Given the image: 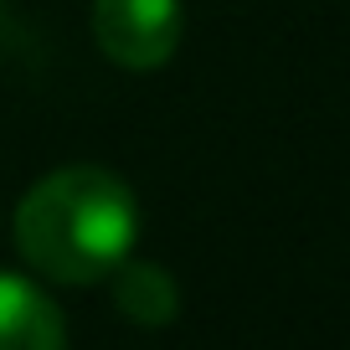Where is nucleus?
<instances>
[{
	"instance_id": "f257e3e1",
	"label": "nucleus",
	"mask_w": 350,
	"mask_h": 350,
	"mask_svg": "<svg viewBox=\"0 0 350 350\" xmlns=\"http://www.w3.org/2000/svg\"><path fill=\"white\" fill-rule=\"evenodd\" d=\"M139 201L103 165H67L26 191L16 211V247L57 284H98L129 258Z\"/></svg>"
},
{
	"instance_id": "f03ea898",
	"label": "nucleus",
	"mask_w": 350,
	"mask_h": 350,
	"mask_svg": "<svg viewBox=\"0 0 350 350\" xmlns=\"http://www.w3.org/2000/svg\"><path fill=\"white\" fill-rule=\"evenodd\" d=\"M93 36L124 72H154L180 46V0H93Z\"/></svg>"
},
{
	"instance_id": "7ed1b4c3",
	"label": "nucleus",
	"mask_w": 350,
	"mask_h": 350,
	"mask_svg": "<svg viewBox=\"0 0 350 350\" xmlns=\"http://www.w3.org/2000/svg\"><path fill=\"white\" fill-rule=\"evenodd\" d=\"M0 350H67L57 304L16 273H0Z\"/></svg>"
},
{
	"instance_id": "20e7f679",
	"label": "nucleus",
	"mask_w": 350,
	"mask_h": 350,
	"mask_svg": "<svg viewBox=\"0 0 350 350\" xmlns=\"http://www.w3.org/2000/svg\"><path fill=\"white\" fill-rule=\"evenodd\" d=\"M119 273V284H113V299H119V309L134 319V325H170L175 319V304H180V294H175L170 273H165L160 262H134V268H113Z\"/></svg>"
}]
</instances>
